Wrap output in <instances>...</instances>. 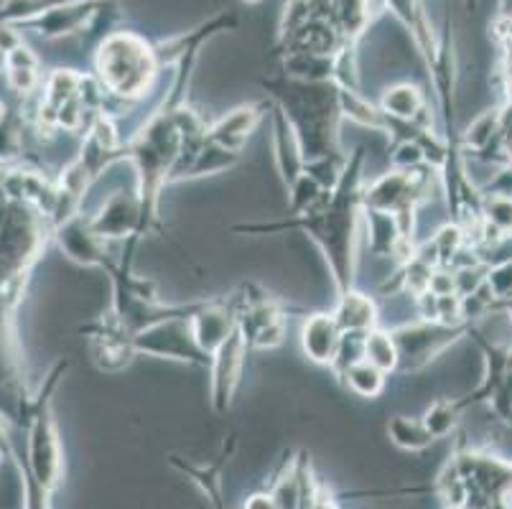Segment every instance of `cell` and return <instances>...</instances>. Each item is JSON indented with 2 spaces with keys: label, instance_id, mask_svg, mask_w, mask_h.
Returning <instances> with one entry per match:
<instances>
[{
  "label": "cell",
  "instance_id": "obj_4",
  "mask_svg": "<svg viewBox=\"0 0 512 509\" xmlns=\"http://www.w3.org/2000/svg\"><path fill=\"white\" fill-rule=\"evenodd\" d=\"M490 222L500 232H512V199L497 196L490 202Z\"/></svg>",
  "mask_w": 512,
  "mask_h": 509
},
{
  "label": "cell",
  "instance_id": "obj_2",
  "mask_svg": "<svg viewBox=\"0 0 512 509\" xmlns=\"http://www.w3.org/2000/svg\"><path fill=\"white\" fill-rule=\"evenodd\" d=\"M334 11L347 34H360L370 18V0H334Z\"/></svg>",
  "mask_w": 512,
  "mask_h": 509
},
{
  "label": "cell",
  "instance_id": "obj_8",
  "mask_svg": "<svg viewBox=\"0 0 512 509\" xmlns=\"http://www.w3.org/2000/svg\"><path fill=\"white\" fill-rule=\"evenodd\" d=\"M3 69H8V54H6V51H0V72H3Z\"/></svg>",
  "mask_w": 512,
  "mask_h": 509
},
{
  "label": "cell",
  "instance_id": "obj_10",
  "mask_svg": "<svg viewBox=\"0 0 512 509\" xmlns=\"http://www.w3.org/2000/svg\"><path fill=\"white\" fill-rule=\"evenodd\" d=\"M242 3H260V0H242Z\"/></svg>",
  "mask_w": 512,
  "mask_h": 509
},
{
  "label": "cell",
  "instance_id": "obj_9",
  "mask_svg": "<svg viewBox=\"0 0 512 509\" xmlns=\"http://www.w3.org/2000/svg\"><path fill=\"white\" fill-rule=\"evenodd\" d=\"M3 112H6V107H3V102H0V120H3Z\"/></svg>",
  "mask_w": 512,
  "mask_h": 509
},
{
  "label": "cell",
  "instance_id": "obj_6",
  "mask_svg": "<svg viewBox=\"0 0 512 509\" xmlns=\"http://www.w3.org/2000/svg\"><path fill=\"white\" fill-rule=\"evenodd\" d=\"M18 46H23L21 34H18L16 28H13V23L0 21V51L11 54V51L18 49Z\"/></svg>",
  "mask_w": 512,
  "mask_h": 509
},
{
  "label": "cell",
  "instance_id": "obj_7",
  "mask_svg": "<svg viewBox=\"0 0 512 509\" xmlns=\"http://www.w3.org/2000/svg\"><path fill=\"white\" fill-rule=\"evenodd\" d=\"M248 509H276V504H273V499L268 497H253L250 499Z\"/></svg>",
  "mask_w": 512,
  "mask_h": 509
},
{
  "label": "cell",
  "instance_id": "obj_5",
  "mask_svg": "<svg viewBox=\"0 0 512 509\" xmlns=\"http://www.w3.org/2000/svg\"><path fill=\"white\" fill-rule=\"evenodd\" d=\"M416 102H418L416 92L408 90V87H400V90L390 92L388 100H385V105H388L393 112H400V115H408V112H413Z\"/></svg>",
  "mask_w": 512,
  "mask_h": 509
},
{
  "label": "cell",
  "instance_id": "obj_1",
  "mask_svg": "<svg viewBox=\"0 0 512 509\" xmlns=\"http://www.w3.org/2000/svg\"><path fill=\"white\" fill-rule=\"evenodd\" d=\"M102 79L123 95H138L153 77V51L133 34H115L97 56Z\"/></svg>",
  "mask_w": 512,
  "mask_h": 509
},
{
  "label": "cell",
  "instance_id": "obj_3",
  "mask_svg": "<svg viewBox=\"0 0 512 509\" xmlns=\"http://www.w3.org/2000/svg\"><path fill=\"white\" fill-rule=\"evenodd\" d=\"M367 354L372 357V362L380 364V367H390L395 362V349L390 344V339H385L383 334L370 336V342H367Z\"/></svg>",
  "mask_w": 512,
  "mask_h": 509
}]
</instances>
